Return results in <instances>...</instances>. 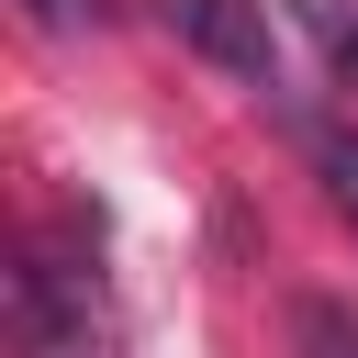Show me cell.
<instances>
[{
  "label": "cell",
  "instance_id": "1",
  "mask_svg": "<svg viewBox=\"0 0 358 358\" xmlns=\"http://www.w3.org/2000/svg\"><path fill=\"white\" fill-rule=\"evenodd\" d=\"M157 11H168V34H179L190 56H213L224 78L280 90V34H268V11H257V0H157Z\"/></svg>",
  "mask_w": 358,
  "mask_h": 358
},
{
  "label": "cell",
  "instance_id": "2",
  "mask_svg": "<svg viewBox=\"0 0 358 358\" xmlns=\"http://www.w3.org/2000/svg\"><path fill=\"white\" fill-rule=\"evenodd\" d=\"M291 145H302V168L324 179V201H336L347 235H358V134H347L336 112H302V101H291Z\"/></svg>",
  "mask_w": 358,
  "mask_h": 358
},
{
  "label": "cell",
  "instance_id": "3",
  "mask_svg": "<svg viewBox=\"0 0 358 358\" xmlns=\"http://www.w3.org/2000/svg\"><path fill=\"white\" fill-rule=\"evenodd\" d=\"M291 336H302V358H358V324H347V302H324V291L291 313Z\"/></svg>",
  "mask_w": 358,
  "mask_h": 358
},
{
  "label": "cell",
  "instance_id": "4",
  "mask_svg": "<svg viewBox=\"0 0 358 358\" xmlns=\"http://www.w3.org/2000/svg\"><path fill=\"white\" fill-rule=\"evenodd\" d=\"M22 11H34L45 34H78V22H101V0H22Z\"/></svg>",
  "mask_w": 358,
  "mask_h": 358
},
{
  "label": "cell",
  "instance_id": "5",
  "mask_svg": "<svg viewBox=\"0 0 358 358\" xmlns=\"http://www.w3.org/2000/svg\"><path fill=\"white\" fill-rule=\"evenodd\" d=\"M324 45H336V67H347V90H358V22H324Z\"/></svg>",
  "mask_w": 358,
  "mask_h": 358
}]
</instances>
